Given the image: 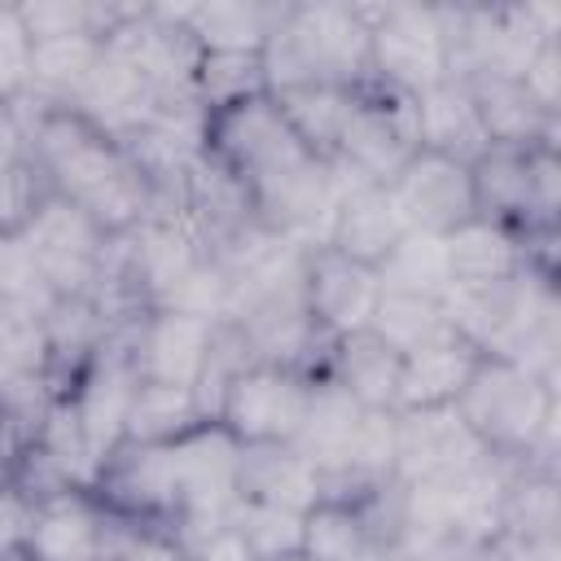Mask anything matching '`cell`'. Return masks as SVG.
Wrapping results in <instances>:
<instances>
[{"label": "cell", "mask_w": 561, "mask_h": 561, "mask_svg": "<svg viewBox=\"0 0 561 561\" xmlns=\"http://www.w3.org/2000/svg\"><path fill=\"white\" fill-rule=\"evenodd\" d=\"M13 114L26 131V149L44 171L48 188L83 206L110 241L153 219V180L123 149V140H114L110 131H101L96 123L66 105H35L22 96Z\"/></svg>", "instance_id": "1"}, {"label": "cell", "mask_w": 561, "mask_h": 561, "mask_svg": "<svg viewBox=\"0 0 561 561\" xmlns=\"http://www.w3.org/2000/svg\"><path fill=\"white\" fill-rule=\"evenodd\" d=\"M451 408L460 412V421L469 425V434L482 443L491 460L530 465V456H539L552 443L557 386L508 355L482 351V359L473 364Z\"/></svg>", "instance_id": "2"}, {"label": "cell", "mask_w": 561, "mask_h": 561, "mask_svg": "<svg viewBox=\"0 0 561 561\" xmlns=\"http://www.w3.org/2000/svg\"><path fill=\"white\" fill-rule=\"evenodd\" d=\"M267 92L333 83L355 88L368 79V22L359 4H280L263 44Z\"/></svg>", "instance_id": "3"}, {"label": "cell", "mask_w": 561, "mask_h": 561, "mask_svg": "<svg viewBox=\"0 0 561 561\" xmlns=\"http://www.w3.org/2000/svg\"><path fill=\"white\" fill-rule=\"evenodd\" d=\"M202 153L210 162H219L228 175H237L245 184V193H254V188H263V184H272L280 175L316 162V153L285 123L280 105L272 101V92L206 114Z\"/></svg>", "instance_id": "4"}, {"label": "cell", "mask_w": 561, "mask_h": 561, "mask_svg": "<svg viewBox=\"0 0 561 561\" xmlns=\"http://www.w3.org/2000/svg\"><path fill=\"white\" fill-rule=\"evenodd\" d=\"M421 149L416 131V101L381 79H364L351 88V110L337 136V167H346L359 180L390 184L408 158Z\"/></svg>", "instance_id": "5"}, {"label": "cell", "mask_w": 561, "mask_h": 561, "mask_svg": "<svg viewBox=\"0 0 561 561\" xmlns=\"http://www.w3.org/2000/svg\"><path fill=\"white\" fill-rule=\"evenodd\" d=\"M311 381L316 377L307 368L254 359L228 377V386L215 399L210 421H219L241 447L294 443L302 430V416H307Z\"/></svg>", "instance_id": "6"}, {"label": "cell", "mask_w": 561, "mask_h": 561, "mask_svg": "<svg viewBox=\"0 0 561 561\" xmlns=\"http://www.w3.org/2000/svg\"><path fill=\"white\" fill-rule=\"evenodd\" d=\"M368 22V75L421 96L451 79L447 31L430 4H359Z\"/></svg>", "instance_id": "7"}, {"label": "cell", "mask_w": 561, "mask_h": 561, "mask_svg": "<svg viewBox=\"0 0 561 561\" xmlns=\"http://www.w3.org/2000/svg\"><path fill=\"white\" fill-rule=\"evenodd\" d=\"M167 451L175 478V530L224 522L241 500V443L219 421H202L167 443Z\"/></svg>", "instance_id": "8"}, {"label": "cell", "mask_w": 561, "mask_h": 561, "mask_svg": "<svg viewBox=\"0 0 561 561\" xmlns=\"http://www.w3.org/2000/svg\"><path fill=\"white\" fill-rule=\"evenodd\" d=\"M22 241L57 298H92L110 237L92 224V215L83 206L48 193V202L35 210Z\"/></svg>", "instance_id": "9"}, {"label": "cell", "mask_w": 561, "mask_h": 561, "mask_svg": "<svg viewBox=\"0 0 561 561\" xmlns=\"http://www.w3.org/2000/svg\"><path fill=\"white\" fill-rule=\"evenodd\" d=\"M381 298L377 267H364L333 245H307L302 250V311L324 346H333L346 333L368 329Z\"/></svg>", "instance_id": "10"}, {"label": "cell", "mask_w": 561, "mask_h": 561, "mask_svg": "<svg viewBox=\"0 0 561 561\" xmlns=\"http://www.w3.org/2000/svg\"><path fill=\"white\" fill-rule=\"evenodd\" d=\"M114 333L123 337L136 377L197 390V377H202L206 355H210L215 320L171 311V307H145L140 316L114 324Z\"/></svg>", "instance_id": "11"}, {"label": "cell", "mask_w": 561, "mask_h": 561, "mask_svg": "<svg viewBox=\"0 0 561 561\" xmlns=\"http://www.w3.org/2000/svg\"><path fill=\"white\" fill-rule=\"evenodd\" d=\"M386 188H390V197H394V206H399V215L412 232L447 237L451 228H460L478 215L469 167L456 162V158L430 153V149H416L408 158V167Z\"/></svg>", "instance_id": "12"}, {"label": "cell", "mask_w": 561, "mask_h": 561, "mask_svg": "<svg viewBox=\"0 0 561 561\" xmlns=\"http://www.w3.org/2000/svg\"><path fill=\"white\" fill-rule=\"evenodd\" d=\"M482 460H491V456L482 451V443L469 434V425L460 421V412L451 403L399 412V421H394V482L399 486L447 478V473L473 469Z\"/></svg>", "instance_id": "13"}, {"label": "cell", "mask_w": 561, "mask_h": 561, "mask_svg": "<svg viewBox=\"0 0 561 561\" xmlns=\"http://www.w3.org/2000/svg\"><path fill=\"white\" fill-rule=\"evenodd\" d=\"M110 535V513L92 491H61L31 504L22 530V561H101Z\"/></svg>", "instance_id": "14"}, {"label": "cell", "mask_w": 561, "mask_h": 561, "mask_svg": "<svg viewBox=\"0 0 561 561\" xmlns=\"http://www.w3.org/2000/svg\"><path fill=\"white\" fill-rule=\"evenodd\" d=\"M342 171H337V202H333V219H329L324 245H333L337 254H346V259H355L364 267H381L386 254L408 232V224H403V215H399V206H394L386 184H373V180H359V175H342Z\"/></svg>", "instance_id": "15"}, {"label": "cell", "mask_w": 561, "mask_h": 561, "mask_svg": "<svg viewBox=\"0 0 561 561\" xmlns=\"http://www.w3.org/2000/svg\"><path fill=\"white\" fill-rule=\"evenodd\" d=\"M482 359V346L469 342L456 324L421 346H412L399 364V394L394 412H416V408H447L460 399L473 364Z\"/></svg>", "instance_id": "16"}, {"label": "cell", "mask_w": 561, "mask_h": 561, "mask_svg": "<svg viewBox=\"0 0 561 561\" xmlns=\"http://www.w3.org/2000/svg\"><path fill=\"white\" fill-rule=\"evenodd\" d=\"M447 267L456 294H500L522 276V237L495 219H469L447 237ZM447 289V294H451Z\"/></svg>", "instance_id": "17"}, {"label": "cell", "mask_w": 561, "mask_h": 561, "mask_svg": "<svg viewBox=\"0 0 561 561\" xmlns=\"http://www.w3.org/2000/svg\"><path fill=\"white\" fill-rule=\"evenodd\" d=\"M241 500L276 504L307 517L324 500V478L294 443L241 447Z\"/></svg>", "instance_id": "18"}, {"label": "cell", "mask_w": 561, "mask_h": 561, "mask_svg": "<svg viewBox=\"0 0 561 561\" xmlns=\"http://www.w3.org/2000/svg\"><path fill=\"white\" fill-rule=\"evenodd\" d=\"M399 364L403 355L381 342L373 329L346 333L329 346L324 355V377H333L359 408L368 412H394V394H399Z\"/></svg>", "instance_id": "19"}, {"label": "cell", "mask_w": 561, "mask_h": 561, "mask_svg": "<svg viewBox=\"0 0 561 561\" xmlns=\"http://www.w3.org/2000/svg\"><path fill=\"white\" fill-rule=\"evenodd\" d=\"M162 13L188 31L197 53H263V44L280 18V4L210 0V4H175Z\"/></svg>", "instance_id": "20"}, {"label": "cell", "mask_w": 561, "mask_h": 561, "mask_svg": "<svg viewBox=\"0 0 561 561\" xmlns=\"http://www.w3.org/2000/svg\"><path fill=\"white\" fill-rule=\"evenodd\" d=\"M473 96V110L482 118V131L491 145H517V149H530V145H557V118L543 114L526 88L517 79H495V75H469L460 79Z\"/></svg>", "instance_id": "21"}, {"label": "cell", "mask_w": 561, "mask_h": 561, "mask_svg": "<svg viewBox=\"0 0 561 561\" xmlns=\"http://www.w3.org/2000/svg\"><path fill=\"white\" fill-rule=\"evenodd\" d=\"M412 101H416L421 149L456 158L465 167H473L491 149V140L482 131V118L473 110V96H469V88L460 79H447V83H438V88H430V92H421Z\"/></svg>", "instance_id": "22"}, {"label": "cell", "mask_w": 561, "mask_h": 561, "mask_svg": "<svg viewBox=\"0 0 561 561\" xmlns=\"http://www.w3.org/2000/svg\"><path fill=\"white\" fill-rule=\"evenodd\" d=\"M368 408H359L333 377H316L311 381V399H307V416H302V430L294 438V447L320 469V478L337 473L342 469V456L359 430Z\"/></svg>", "instance_id": "23"}, {"label": "cell", "mask_w": 561, "mask_h": 561, "mask_svg": "<svg viewBox=\"0 0 561 561\" xmlns=\"http://www.w3.org/2000/svg\"><path fill=\"white\" fill-rule=\"evenodd\" d=\"M210 421L197 403L193 386H171V381H136L127 416H123V443L136 447H167L175 438H184L193 425Z\"/></svg>", "instance_id": "24"}, {"label": "cell", "mask_w": 561, "mask_h": 561, "mask_svg": "<svg viewBox=\"0 0 561 561\" xmlns=\"http://www.w3.org/2000/svg\"><path fill=\"white\" fill-rule=\"evenodd\" d=\"M526 153L517 145H491L473 167V206L478 219H495L513 232L530 228V171H526Z\"/></svg>", "instance_id": "25"}, {"label": "cell", "mask_w": 561, "mask_h": 561, "mask_svg": "<svg viewBox=\"0 0 561 561\" xmlns=\"http://www.w3.org/2000/svg\"><path fill=\"white\" fill-rule=\"evenodd\" d=\"M105 53V35H61V39H31V88L26 101L35 105H75L79 88L88 83L92 66Z\"/></svg>", "instance_id": "26"}, {"label": "cell", "mask_w": 561, "mask_h": 561, "mask_svg": "<svg viewBox=\"0 0 561 561\" xmlns=\"http://www.w3.org/2000/svg\"><path fill=\"white\" fill-rule=\"evenodd\" d=\"M272 101L280 105L285 123L294 127V136L320 158L333 162L337 158V136L351 110V88H333V83H302V88H285L272 92Z\"/></svg>", "instance_id": "27"}, {"label": "cell", "mask_w": 561, "mask_h": 561, "mask_svg": "<svg viewBox=\"0 0 561 561\" xmlns=\"http://www.w3.org/2000/svg\"><path fill=\"white\" fill-rule=\"evenodd\" d=\"M302 552L311 561H364L386 552L359 508V500H320L302 517Z\"/></svg>", "instance_id": "28"}, {"label": "cell", "mask_w": 561, "mask_h": 561, "mask_svg": "<svg viewBox=\"0 0 561 561\" xmlns=\"http://www.w3.org/2000/svg\"><path fill=\"white\" fill-rule=\"evenodd\" d=\"M381 289L390 294H416L430 302H443L451 289V267H447V241L438 232H403L399 245L386 254L377 267Z\"/></svg>", "instance_id": "29"}, {"label": "cell", "mask_w": 561, "mask_h": 561, "mask_svg": "<svg viewBox=\"0 0 561 561\" xmlns=\"http://www.w3.org/2000/svg\"><path fill=\"white\" fill-rule=\"evenodd\" d=\"M500 535L517 543H557V478L548 469H522L504 482Z\"/></svg>", "instance_id": "30"}, {"label": "cell", "mask_w": 561, "mask_h": 561, "mask_svg": "<svg viewBox=\"0 0 561 561\" xmlns=\"http://www.w3.org/2000/svg\"><path fill=\"white\" fill-rule=\"evenodd\" d=\"M263 92H267L263 53H202L193 66V101L202 114L228 110Z\"/></svg>", "instance_id": "31"}, {"label": "cell", "mask_w": 561, "mask_h": 561, "mask_svg": "<svg viewBox=\"0 0 561 561\" xmlns=\"http://www.w3.org/2000/svg\"><path fill=\"white\" fill-rule=\"evenodd\" d=\"M368 329H373L381 342H390L399 355H408L412 346H421V342L447 333L451 320H447L443 302H430V298H416V294H390V289H381Z\"/></svg>", "instance_id": "32"}, {"label": "cell", "mask_w": 561, "mask_h": 561, "mask_svg": "<svg viewBox=\"0 0 561 561\" xmlns=\"http://www.w3.org/2000/svg\"><path fill=\"white\" fill-rule=\"evenodd\" d=\"M228 522L237 526V535L245 539L254 561H272L285 552H302V513L276 508V504H254V500H237Z\"/></svg>", "instance_id": "33"}, {"label": "cell", "mask_w": 561, "mask_h": 561, "mask_svg": "<svg viewBox=\"0 0 561 561\" xmlns=\"http://www.w3.org/2000/svg\"><path fill=\"white\" fill-rule=\"evenodd\" d=\"M105 561H188V557H184V543L175 539L171 526H149V522H118V517H110Z\"/></svg>", "instance_id": "34"}, {"label": "cell", "mask_w": 561, "mask_h": 561, "mask_svg": "<svg viewBox=\"0 0 561 561\" xmlns=\"http://www.w3.org/2000/svg\"><path fill=\"white\" fill-rule=\"evenodd\" d=\"M31 88V35L18 4H0V114L13 110Z\"/></svg>", "instance_id": "35"}, {"label": "cell", "mask_w": 561, "mask_h": 561, "mask_svg": "<svg viewBox=\"0 0 561 561\" xmlns=\"http://www.w3.org/2000/svg\"><path fill=\"white\" fill-rule=\"evenodd\" d=\"M526 171H530V228L526 232H557V206H561L557 145H530Z\"/></svg>", "instance_id": "36"}, {"label": "cell", "mask_w": 561, "mask_h": 561, "mask_svg": "<svg viewBox=\"0 0 561 561\" xmlns=\"http://www.w3.org/2000/svg\"><path fill=\"white\" fill-rule=\"evenodd\" d=\"M517 83L526 88V96H530L543 114L557 118V101H561V35H552V39L539 44V53L530 57V66L522 70Z\"/></svg>", "instance_id": "37"}, {"label": "cell", "mask_w": 561, "mask_h": 561, "mask_svg": "<svg viewBox=\"0 0 561 561\" xmlns=\"http://www.w3.org/2000/svg\"><path fill=\"white\" fill-rule=\"evenodd\" d=\"M272 561H311L307 552H285V557H272Z\"/></svg>", "instance_id": "38"}]
</instances>
